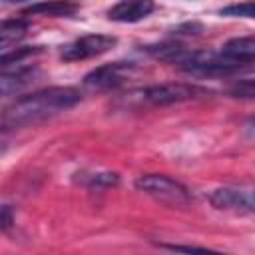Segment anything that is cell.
<instances>
[{"mask_svg":"<svg viewBox=\"0 0 255 255\" xmlns=\"http://www.w3.org/2000/svg\"><path fill=\"white\" fill-rule=\"evenodd\" d=\"M82 100V94L70 86H54L44 88L34 94H28L14 104H10L2 116V128L14 129L24 126H34L48 118H54L70 108H74Z\"/></svg>","mask_w":255,"mask_h":255,"instance_id":"1","label":"cell"},{"mask_svg":"<svg viewBox=\"0 0 255 255\" xmlns=\"http://www.w3.org/2000/svg\"><path fill=\"white\" fill-rule=\"evenodd\" d=\"M135 187L143 191L145 195L153 197L159 203H165L169 207H185L191 201V195L185 185L175 181L169 175L163 173H147L135 179Z\"/></svg>","mask_w":255,"mask_h":255,"instance_id":"2","label":"cell"},{"mask_svg":"<svg viewBox=\"0 0 255 255\" xmlns=\"http://www.w3.org/2000/svg\"><path fill=\"white\" fill-rule=\"evenodd\" d=\"M116 42L118 40L114 36H108V34H88V36H82V38L66 44L60 52V58L64 62H78V60L96 58V56L110 52L116 46Z\"/></svg>","mask_w":255,"mask_h":255,"instance_id":"3","label":"cell"},{"mask_svg":"<svg viewBox=\"0 0 255 255\" xmlns=\"http://www.w3.org/2000/svg\"><path fill=\"white\" fill-rule=\"evenodd\" d=\"M135 74H137L135 62H112V64H104L92 70L84 78V84L94 90H110V88H118L126 84Z\"/></svg>","mask_w":255,"mask_h":255,"instance_id":"4","label":"cell"},{"mask_svg":"<svg viewBox=\"0 0 255 255\" xmlns=\"http://www.w3.org/2000/svg\"><path fill=\"white\" fill-rule=\"evenodd\" d=\"M201 94L199 88L191 84H181V82H167V84H155L139 90V100L151 106H169V104H179L185 100L195 98Z\"/></svg>","mask_w":255,"mask_h":255,"instance_id":"5","label":"cell"},{"mask_svg":"<svg viewBox=\"0 0 255 255\" xmlns=\"http://www.w3.org/2000/svg\"><path fill=\"white\" fill-rule=\"evenodd\" d=\"M209 201L217 209H241L255 213V189H235V187H219L213 189Z\"/></svg>","mask_w":255,"mask_h":255,"instance_id":"6","label":"cell"},{"mask_svg":"<svg viewBox=\"0 0 255 255\" xmlns=\"http://www.w3.org/2000/svg\"><path fill=\"white\" fill-rule=\"evenodd\" d=\"M155 10L153 0H120L108 10V18L122 24H133L147 18Z\"/></svg>","mask_w":255,"mask_h":255,"instance_id":"7","label":"cell"},{"mask_svg":"<svg viewBox=\"0 0 255 255\" xmlns=\"http://www.w3.org/2000/svg\"><path fill=\"white\" fill-rule=\"evenodd\" d=\"M40 76V70L36 66H20L12 72L4 70L2 78H0V90H2V96H10V94H16L20 92L22 88L30 86L32 82H36Z\"/></svg>","mask_w":255,"mask_h":255,"instance_id":"8","label":"cell"},{"mask_svg":"<svg viewBox=\"0 0 255 255\" xmlns=\"http://www.w3.org/2000/svg\"><path fill=\"white\" fill-rule=\"evenodd\" d=\"M76 12H78V4L72 2V0H42V2H36L30 8L24 10L26 16H30V14H42V16H54V18L72 16Z\"/></svg>","mask_w":255,"mask_h":255,"instance_id":"9","label":"cell"},{"mask_svg":"<svg viewBox=\"0 0 255 255\" xmlns=\"http://www.w3.org/2000/svg\"><path fill=\"white\" fill-rule=\"evenodd\" d=\"M221 52L245 66L255 62V38H231L223 44Z\"/></svg>","mask_w":255,"mask_h":255,"instance_id":"10","label":"cell"},{"mask_svg":"<svg viewBox=\"0 0 255 255\" xmlns=\"http://www.w3.org/2000/svg\"><path fill=\"white\" fill-rule=\"evenodd\" d=\"M74 179L90 189H108L120 183V175L114 171H80L74 175Z\"/></svg>","mask_w":255,"mask_h":255,"instance_id":"11","label":"cell"},{"mask_svg":"<svg viewBox=\"0 0 255 255\" xmlns=\"http://www.w3.org/2000/svg\"><path fill=\"white\" fill-rule=\"evenodd\" d=\"M26 20L22 18H12V20H4L2 22V28H0V44H2V50H8L10 44L18 42L20 38H24L26 34Z\"/></svg>","mask_w":255,"mask_h":255,"instance_id":"12","label":"cell"},{"mask_svg":"<svg viewBox=\"0 0 255 255\" xmlns=\"http://www.w3.org/2000/svg\"><path fill=\"white\" fill-rule=\"evenodd\" d=\"M219 14L221 16H229V18H255V0L229 4V6L221 8Z\"/></svg>","mask_w":255,"mask_h":255,"instance_id":"13","label":"cell"},{"mask_svg":"<svg viewBox=\"0 0 255 255\" xmlns=\"http://www.w3.org/2000/svg\"><path fill=\"white\" fill-rule=\"evenodd\" d=\"M42 48L40 46H24V48H16L14 52H4L2 54V68H8L10 64H20L24 58L40 54Z\"/></svg>","mask_w":255,"mask_h":255,"instance_id":"14","label":"cell"},{"mask_svg":"<svg viewBox=\"0 0 255 255\" xmlns=\"http://www.w3.org/2000/svg\"><path fill=\"white\" fill-rule=\"evenodd\" d=\"M229 94H231L233 98H241V100L255 98V78L235 82V84L229 88Z\"/></svg>","mask_w":255,"mask_h":255,"instance_id":"15","label":"cell"},{"mask_svg":"<svg viewBox=\"0 0 255 255\" xmlns=\"http://www.w3.org/2000/svg\"><path fill=\"white\" fill-rule=\"evenodd\" d=\"M161 247H165V249H171V251H207V247H195V245H161Z\"/></svg>","mask_w":255,"mask_h":255,"instance_id":"16","label":"cell"},{"mask_svg":"<svg viewBox=\"0 0 255 255\" xmlns=\"http://www.w3.org/2000/svg\"><path fill=\"white\" fill-rule=\"evenodd\" d=\"M12 225V209L10 205H4L2 207V229H8Z\"/></svg>","mask_w":255,"mask_h":255,"instance_id":"17","label":"cell"},{"mask_svg":"<svg viewBox=\"0 0 255 255\" xmlns=\"http://www.w3.org/2000/svg\"><path fill=\"white\" fill-rule=\"evenodd\" d=\"M245 131H247L251 137H255V116L245 124Z\"/></svg>","mask_w":255,"mask_h":255,"instance_id":"18","label":"cell"},{"mask_svg":"<svg viewBox=\"0 0 255 255\" xmlns=\"http://www.w3.org/2000/svg\"><path fill=\"white\" fill-rule=\"evenodd\" d=\"M4 2H10V4H18V2H28V0H4Z\"/></svg>","mask_w":255,"mask_h":255,"instance_id":"19","label":"cell"}]
</instances>
